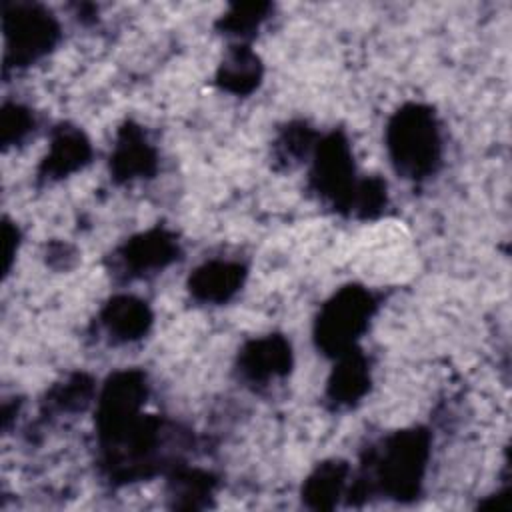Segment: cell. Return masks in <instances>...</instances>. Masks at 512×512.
I'll return each mask as SVG.
<instances>
[{
    "instance_id": "1",
    "label": "cell",
    "mask_w": 512,
    "mask_h": 512,
    "mask_svg": "<svg viewBox=\"0 0 512 512\" xmlns=\"http://www.w3.org/2000/svg\"><path fill=\"white\" fill-rule=\"evenodd\" d=\"M430 458V434L426 428H406L386 436L368 454V476L350 490L352 496L380 492L394 500H412L422 488Z\"/></svg>"
},
{
    "instance_id": "2",
    "label": "cell",
    "mask_w": 512,
    "mask_h": 512,
    "mask_svg": "<svg viewBox=\"0 0 512 512\" xmlns=\"http://www.w3.org/2000/svg\"><path fill=\"white\" fill-rule=\"evenodd\" d=\"M386 148L402 178L424 180L432 176L442 162V136L434 110L416 102L400 106L388 120Z\"/></svg>"
},
{
    "instance_id": "3",
    "label": "cell",
    "mask_w": 512,
    "mask_h": 512,
    "mask_svg": "<svg viewBox=\"0 0 512 512\" xmlns=\"http://www.w3.org/2000/svg\"><path fill=\"white\" fill-rule=\"evenodd\" d=\"M378 302L374 294L358 284L342 286L320 308L314 322V340L318 350L336 358L356 348L358 338L366 332Z\"/></svg>"
},
{
    "instance_id": "4",
    "label": "cell",
    "mask_w": 512,
    "mask_h": 512,
    "mask_svg": "<svg viewBox=\"0 0 512 512\" xmlns=\"http://www.w3.org/2000/svg\"><path fill=\"white\" fill-rule=\"evenodd\" d=\"M2 30L6 68H22L44 58L60 40V24L54 14L32 2H4Z\"/></svg>"
},
{
    "instance_id": "5",
    "label": "cell",
    "mask_w": 512,
    "mask_h": 512,
    "mask_svg": "<svg viewBox=\"0 0 512 512\" xmlns=\"http://www.w3.org/2000/svg\"><path fill=\"white\" fill-rule=\"evenodd\" d=\"M358 186L350 140L334 130L314 146L310 188L334 210L350 214L352 198Z\"/></svg>"
},
{
    "instance_id": "6",
    "label": "cell",
    "mask_w": 512,
    "mask_h": 512,
    "mask_svg": "<svg viewBox=\"0 0 512 512\" xmlns=\"http://www.w3.org/2000/svg\"><path fill=\"white\" fill-rule=\"evenodd\" d=\"M148 382L142 370H122L108 376L96 404V430L100 444L110 442L142 416Z\"/></svg>"
},
{
    "instance_id": "7",
    "label": "cell",
    "mask_w": 512,
    "mask_h": 512,
    "mask_svg": "<svg viewBox=\"0 0 512 512\" xmlns=\"http://www.w3.org/2000/svg\"><path fill=\"white\" fill-rule=\"evenodd\" d=\"M180 258L176 236L164 228H150L126 240L114 252V268L126 280L156 274Z\"/></svg>"
},
{
    "instance_id": "8",
    "label": "cell",
    "mask_w": 512,
    "mask_h": 512,
    "mask_svg": "<svg viewBox=\"0 0 512 512\" xmlns=\"http://www.w3.org/2000/svg\"><path fill=\"white\" fill-rule=\"evenodd\" d=\"M292 368V348L282 334L248 340L238 354V374L246 384L266 386Z\"/></svg>"
},
{
    "instance_id": "9",
    "label": "cell",
    "mask_w": 512,
    "mask_h": 512,
    "mask_svg": "<svg viewBox=\"0 0 512 512\" xmlns=\"http://www.w3.org/2000/svg\"><path fill=\"white\" fill-rule=\"evenodd\" d=\"M158 170L156 148L148 142L144 130L134 122H126L118 134L110 154V174L116 182L150 178Z\"/></svg>"
},
{
    "instance_id": "10",
    "label": "cell",
    "mask_w": 512,
    "mask_h": 512,
    "mask_svg": "<svg viewBox=\"0 0 512 512\" xmlns=\"http://www.w3.org/2000/svg\"><path fill=\"white\" fill-rule=\"evenodd\" d=\"M92 146L86 134L70 124H60L54 128L48 152L38 166L40 182L62 180L90 162Z\"/></svg>"
},
{
    "instance_id": "11",
    "label": "cell",
    "mask_w": 512,
    "mask_h": 512,
    "mask_svg": "<svg viewBox=\"0 0 512 512\" xmlns=\"http://www.w3.org/2000/svg\"><path fill=\"white\" fill-rule=\"evenodd\" d=\"M336 366L326 384V402L334 410L356 406L370 390V366L368 358L356 346L336 356Z\"/></svg>"
},
{
    "instance_id": "12",
    "label": "cell",
    "mask_w": 512,
    "mask_h": 512,
    "mask_svg": "<svg viewBox=\"0 0 512 512\" xmlns=\"http://www.w3.org/2000/svg\"><path fill=\"white\" fill-rule=\"evenodd\" d=\"M246 268L240 262L210 260L200 264L188 278V292L202 304H224L242 288Z\"/></svg>"
},
{
    "instance_id": "13",
    "label": "cell",
    "mask_w": 512,
    "mask_h": 512,
    "mask_svg": "<svg viewBox=\"0 0 512 512\" xmlns=\"http://www.w3.org/2000/svg\"><path fill=\"white\" fill-rule=\"evenodd\" d=\"M152 320L154 316L150 306L130 294L112 296L100 312V324L114 344H126L144 338L152 326Z\"/></svg>"
},
{
    "instance_id": "14",
    "label": "cell",
    "mask_w": 512,
    "mask_h": 512,
    "mask_svg": "<svg viewBox=\"0 0 512 512\" xmlns=\"http://www.w3.org/2000/svg\"><path fill=\"white\" fill-rule=\"evenodd\" d=\"M262 80V62L246 44H234L224 54L218 72L216 84L236 96H246L258 88Z\"/></svg>"
},
{
    "instance_id": "15",
    "label": "cell",
    "mask_w": 512,
    "mask_h": 512,
    "mask_svg": "<svg viewBox=\"0 0 512 512\" xmlns=\"http://www.w3.org/2000/svg\"><path fill=\"white\" fill-rule=\"evenodd\" d=\"M350 466L344 460H326L318 464L302 486V502L314 510L336 508L344 496Z\"/></svg>"
},
{
    "instance_id": "16",
    "label": "cell",
    "mask_w": 512,
    "mask_h": 512,
    "mask_svg": "<svg viewBox=\"0 0 512 512\" xmlns=\"http://www.w3.org/2000/svg\"><path fill=\"white\" fill-rule=\"evenodd\" d=\"M216 480L210 472L198 468H178L170 476L168 494L174 508H204L214 494Z\"/></svg>"
},
{
    "instance_id": "17",
    "label": "cell",
    "mask_w": 512,
    "mask_h": 512,
    "mask_svg": "<svg viewBox=\"0 0 512 512\" xmlns=\"http://www.w3.org/2000/svg\"><path fill=\"white\" fill-rule=\"evenodd\" d=\"M92 396H94V380L88 374L76 372L50 388V392L46 394L44 406L48 412H56V414L82 412L90 404Z\"/></svg>"
},
{
    "instance_id": "18",
    "label": "cell",
    "mask_w": 512,
    "mask_h": 512,
    "mask_svg": "<svg viewBox=\"0 0 512 512\" xmlns=\"http://www.w3.org/2000/svg\"><path fill=\"white\" fill-rule=\"evenodd\" d=\"M272 6L268 2H242L232 4L216 22V28L234 38H248L252 36L260 24L268 18Z\"/></svg>"
},
{
    "instance_id": "19",
    "label": "cell",
    "mask_w": 512,
    "mask_h": 512,
    "mask_svg": "<svg viewBox=\"0 0 512 512\" xmlns=\"http://www.w3.org/2000/svg\"><path fill=\"white\" fill-rule=\"evenodd\" d=\"M314 138H316V132L306 122H290V124H286L280 130L278 138L274 140V146H272L274 160L278 164H282V166H288V168L298 164L316 146Z\"/></svg>"
},
{
    "instance_id": "20",
    "label": "cell",
    "mask_w": 512,
    "mask_h": 512,
    "mask_svg": "<svg viewBox=\"0 0 512 512\" xmlns=\"http://www.w3.org/2000/svg\"><path fill=\"white\" fill-rule=\"evenodd\" d=\"M34 114L18 104V102H6L2 106V114H0V140L4 148L16 146L20 142H24L32 130H34Z\"/></svg>"
},
{
    "instance_id": "21",
    "label": "cell",
    "mask_w": 512,
    "mask_h": 512,
    "mask_svg": "<svg viewBox=\"0 0 512 512\" xmlns=\"http://www.w3.org/2000/svg\"><path fill=\"white\" fill-rule=\"evenodd\" d=\"M388 204V192L386 182L378 176H366L358 180L350 214H356L358 218H376Z\"/></svg>"
},
{
    "instance_id": "22",
    "label": "cell",
    "mask_w": 512,
    "mask_h": 512,
    "mask_svg": "<svg viewBox=\"0 0 512 512\" xmlns=\"http://www.w3.org/2000/svg\"><path fill=\"white\" fill-rule=\"evenodd\" d=\"M2 246H4V274H8L12 258L18 248V228L12 226V222L8 220H4V226H2Z\"/></svg>"
}]
</instances>
